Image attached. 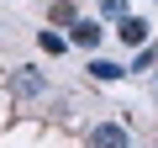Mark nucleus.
Listing matches in <instances>:
<instances>
[{
  "label": "nucleus",
  "mask_w": 158,
  "mask_h": 148,
  "mask_svg": "<svg viewBox=\"0 0 158 148\" xmlns=\"http://www.w3.org/2000/svg\"><path fill=\"white\" fill-rule=\"evenodd\" d=\"M116 37H121V42H132V48H142V37H148V27H142L137 16H121V21H116Z\"/></svg>",
  "instance_id": "obj_2"
},
{
  "label": "nucleus",
  "mask_w": 158,
  "mask_h": 148,
  "mask_svg": "<svg viewBox=\"0 0 158 148\" xmlns=\"http://www.w3.org/2000/svg\"><path fill=\"white\" fill-rule=\"evenodd\" d=\"M74 42H79V48H95V42H100V27H95V21H74Z\"/></svg>",
  "instance_id": "obj_3"
},
{
  "label": "nucleus",
  "mask_w": 158,
  "mask_h": 148,
  "mask_svg": "<svg viewBox=\"0 0 158 148\" xmlns=\"http://www.w3.org/2000/svg\"><path fill=\"white\" fill-rule=\"evenodd\" d=\"M53 21H74V6H69V0H53Z\"/></svg>",
  "instance_id": "obj_7"
},
{
  "label": "nucleus",
  "mask_w": 158,
  "mask_h": 148,
  "mask_svg": "<svg viewBox=\"0 0 158 148\" xmlns=\"http://www.w3.org/2000/svg\"><path fill=\"white\" fill-rule=\"evenodd\" d=\"M37 42H42V53H63V37H58V32H42Z\"/></svg>",
  "instance_id": "obj_6"
},
{
  "label": "nucleus",
  "mask_w": 158,
  "mask_h": 148,
  "mask_svg": "<svg viewBox=\"0 0 158 148\" xmlns=\"http://www.w3.org/2000/svg\"><path fill=\"white\" fill-rule=\"evenodd\" d=\"M90 143H95V148H127V127H121V122H100Z\"/></svg>",
  "instance_id": "obj_1"
},
{
  "label": "nucleus",
  "mask_w": 158,
  "mask_h": 148,
  "mask_svg": "<svg viewBox=\"0 0 158 148\" xmlns=\"http://www.w3.org/2000/svg\"><path fill=\"white\" fill-rule=\"evenodd\" d=\"M100 6H106V11H121V0H100Z\"/></svg>",
  "instance_id": "obj_8"
},
{
  "label": "nucleus",
  "mask_w": 158,
  "mask_h": 148,
  "mask_svg": "<svg viewBox=\"0 0 158 148\" xmlns=\"http://www.w3.org/2000/svg\"><path fill=\"white\" fill-rule=\"evenodd\" d=\"M16 90H21V95H37V90H42V80H37L32 69H21V74H16Z\"/></svg>",
  "instance_id": "obj_5"
},
{
  "label": "nucleus",
  "mask_w": 158,
  "mask_h": 148,
  "mask_svg": "<svg viewBox=\"0 0 158 148\" xmlns=\"http://www.w3.org/2000/svg\"><path fill=\"white\" fill-rule=\"evenodd\" d=\"M90 74H95V80H121V63H111V58H90Z\"/></svg>",
  "instance_id": "obj_4"
}]
</instances>
